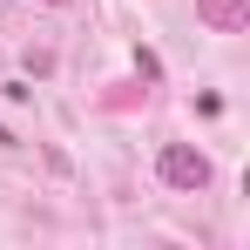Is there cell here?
Returning a JSON list of instances; mask_svg holds the SVG:
<instances>
[{"label": "cell", "instance_id": "1", "mask_svg": "<svg viewBox=\"0 0 250 250\" xmlns=\"http://www.w3.org/2000/svg\"><path fill=\"white\" fill-rule=\"evenodd\" d=\"M156 169H163L169 189H203V183H209V156H203V149H189V142H163Z\"/></svg>", "mask_w": 250, "mask_h": 250}, {"label": "cell", "instance_id": "2", "mask_svg": "<svg viewBox=\"0 0 250 250\" xmlns=\"http://www.w3.org/2000/svg\"><path fill=\"white\" fill-rule=\"evenodd\" d=\"M196 21L216 34H237V27H250V0H196Z\"/></svg>", "mask_w": 250, "mask_h": 250}, {"label": "cell", "instance_id": "3", "mask_svg": "<svg viewBox=\"0 0 250 250\" xmlns=\"http://www.w3.org/2000/svg\"><path fill=\"white\" fill-rule=\"evenodd\" d=\"M135 75H142V82H156V75H163V61H156L149 47H135Z\"/></svg>", "mask_w": 250, "mask_h": 250}, {"label": "cell", "instance_id": "4", "mask_svg": "<svg viewBox=\"0 0 250 250\" xmlns=\"http://www.w3.org/2000/svg\"><path fill=\"white\" fill-rule=\"evenodd\" d=\"M41 7H68V0H41Z\"/></svg>", "mask_w": 250, "mask_h": 250}]
</instances>
